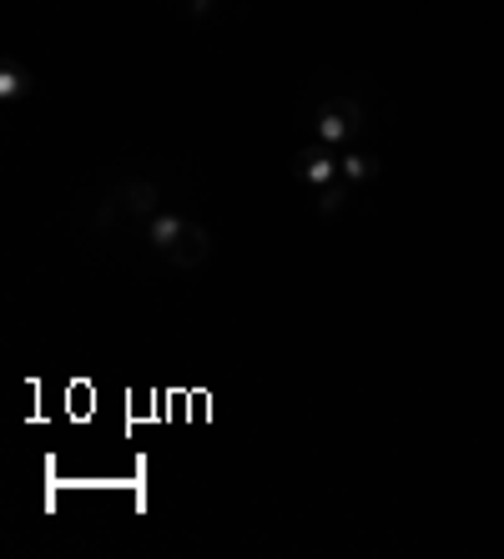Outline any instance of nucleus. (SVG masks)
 <instances>
[{"label":"nucleus","instance_id":"nucleus-1","mask_svg":"<svg viewBox=\"0 0 504 559\" xmlns=\"http://www.w3.org/2000/svg\"><path fill=\"white\" fill-rule=\"evenodd\" d=\"M137 233L147 237L157 252H162L172 268H202L207 258H212V233H207L202 222H192L187 212H167V207H157L151 218L137 222Z\"/></svg>","mask_w":504,"mask_h":559},{"label":"nucleus","instance_id":"nucleus-2","mask_svg":"<svg viewBox=\"0 0 504 559\" xmlns=\"http://www.w3.org/2000/svg\"><path fill=\"white\" fill-rule=\"evenodd\" d=\"M358 126H364V107H358L354 96H328L323 107L314 111V141H323L333 151L354 147Z\"/></svg>","mask_w":504,"mask_h":559},{"label":"nucleus","instance_id":"nucleus-3","mask_svg":"<svg viewBox=\"0 0 504 559\" xmlns=\"http://www.w3.org/2000/svg\"><path fill=\"white\" fill-rule=\"evenodd\" d=\"M339 157H343V151H333V147H323V141H314V147L298 151L293 172H298V182H308V187H328V182L339 177Z\"/></svg>","mask_w":504,"mask_h":559},{"label":"nucleus","instance_id":"nucleus-4","mask_svg":"<svg viewBox=\"0 0 504 559\" xmlns=\"http://www.w3.org/2000/svg\"><path fill=\"white\" fill-rule=\"evenodd\" d=\"M30 71L21 66V61H5L0 66V101H21V96H30Z\"/></svg>","mask_w":504,"mask_h":559},{"label":"nucleus","instance_id":"nucleus-5","mask_svg":"<svg viewBox=\"0 0 504 559\" xmlns=\"http://www.w3.org/2000/svg\"><path fill=\"white\" fill-rule=\"evenodd\" d=\"M187 5H192V11H197V15H202L207 5H212V0H187Z\"/></svg>","mask_w":504,"mask_h":559}]
</instances>
